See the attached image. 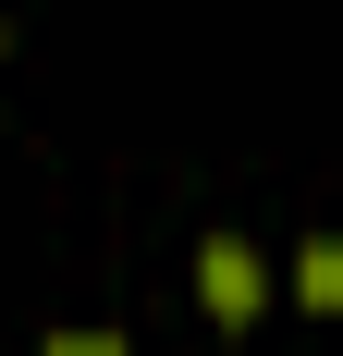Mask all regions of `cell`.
Returning a JSON list of instances; mask_svg holds the SVG:
<instances>
[{"label": "cell", "mask_w": 343, "mask_h": 356, "mask_svg": "<svg viewBox=\"0 0 343 356\" xmlns=\"http://www.w3.org/2000/svg\"><path fill=\"white\" fill-rule=\"evenodd\" d=\"M294 307L343 320V234H307V246H294Z\"/></svg>", "instance_id": "cell-2"}, {"label": "cell", "mask_w": 343, "mask_h": 356, "mask_svg": "<svg viewBox=\"0 0 343 356\" xmlns=\"http://www.w3.org/2000/svg\"><path fill=\"white\" fill-rule=\"evenodd\" d=\"M37 356H135V344H123V332H49Z\"/></svg>", "instance_id": "cell-3"}, {"label": "cell", "mask_w": 343, "mask_h": 356, "mask_svg": "<svg viewBox=\"0 0 343 356\" xmlns=\"http://www.w3.org/2000/svg\"><path fill=\"white\" fill-rule=\"evenodd\" d=\"M196 295H208L221 332H258V320H270V258L245 246V234H208V246H196Z\"/></svg>", "instance_id": "cell-1"}]
</instances>
